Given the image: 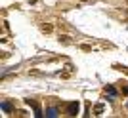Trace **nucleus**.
<instances>
[{
	"label": "nucleus",
	"instance_id": "nucleus-1",
	"mask_svg": "<svg viewBox=\"0 0 128 118\" xmlns=\"http://www.w3.org/2000/svg\"><path fill=\"white\" fill-rule=\"evenodd\" d=\"M78 109H80V105L76 101L69 103V105H67V114H69V116H76V114H78Z\"/></svg>",
	"mask_w": 128,
	"mask_h": 118
},
{
	"label": "nucleus",
	"instance_id": "nucleus-2",
	"mask_svg": "<svg viewBox=\"0 0 128 118\" xmlns=\"http://www.w3.org/2000/svg\"><path fill=\"white\" fill-rule=\"evenodd\" d=\"M25 103L29 105V107L34 109V116H42V111H40V105H38L34 99H25Z\"/></svg>",
	"mask_w": 128,
	"mask_h": 118
},
{
	"label": "nucleus",
	"instance_id": "nucleus-3",
	"mask_svg": "<svg viewBox=\"0 0 128 118\" xmlns=\"http://www.w3.org/2000/svg\"><path fill=\"white\" fill-rule=\"evenodd\" d=\"M40 31H42V32H46V34H50V32L54 31V27L50 25V23H42V25H40Z\"/></svg>",
	"mask_w": 128,
	"mask_h": 118
},
{
	"label": "nucleus",
	"instance_id": "nucleus-4",
	"mask_svg": "<svg viewBox=\"0 0 128 118\" xmlns=\"http://www.w3.org/2000/svg\"><path fill=\"white\" fill-rule=\"evenodd\" d=\"M59 42L61 44H73V40H71L69 34H59Z\"/></svg>",
	"mask_w": 128,
	"mask_h": 118
},
{
	"label": "nucleus",
	"instance_id": "nucleus-5",
	"mask_svg": "<svg viewBox=\"0 0 128 118\" xmlns=\"http://www.w3.org/2000/svg\"><path fill=\"white\" fill-rule=\"evenodd\" d=\"M103 111H105V107H103L102 103H98L96 107H94V114H96V116H100V114H102Z\"/></svg>",
	"mask_w": 128,
	"mask_h": 118
},
{
	"label": "nucleus",
	"instance_id": "nucleus-6",
	"mask_svg": "<svg viewBox=\"0 0 128 118\" xmlns=\"http://www.w3.org/2000/svg\"><path fill=\"white\" fill-rule=\"evenodd\" d=\"M2 109H4V111H12V105H10V103H4V105H2Z\"/></svg>",
	"mask_w": 128,
	"mask_h": 118
},
{
	"label": "nucleus",
	"instance_id": "nucleus-7",
	"mask_svg": "<svg viewBox=\"0 0 128 118\" xmlns=\"http://www.w3.org/2000/svg\"><path fill=\"white\" fill-rule=\"evenodd\" d=\"M80 48L84 50V52H90V50H92V48H90V46H88V44H82V46H80Z\"/></svg>",
	"mask_w": 128,
	"mask_h": 118
},
{
	"label": "nucleus",
	"instance_id": "nucleus-8",
	"mask_svg": "<svg viewBox=\"0 0 128 118\" xmlns=\"http://www.w3.org/2000/svg\"><path fill=\"white\" fill-rule=\"evenodd\" d=\"M14 114H16V116H19V118H21V116H25V113H23V111H16Z\"/></svg>",
	"mask_w": 128,
	"mask_h": 118
},
{
	"label": "nucleus",
	"instance_id": "nucleus-9",
	"mask_svg": "<svg viewBox=\"0 0 128 118\" xmlns=\"http://www.w3.org/2000/svg\"><path fill=\"white\" fill-rule=\"evenodd\" d=\"M122 93H128V86H124V88H122Z\"/></svg>",
	"mask_w": 128,
	"mask_h": 118
},
{
	"label": "nucleus",
	"instance_id": "nucleus-10",
	"mask_svg": "<svg viewBox=\"0 0 128 118\" xmlns=\"http://www.w3.org/2000/svg\"><path fill=\"white\" fill-rule=\"evenodd\" d=\"M29 2H36V0H29Z\"/></svg>",
	"mask_w": 128,
	"mask_h": 118
},
{
	"label": "nucleus",
	"instance_id": "nucleus-11",
	"mask_svg": "<svg viewBox=\"0 0 128 118\" xmlns=\"http://www.w3.org/2000/svg\"><path fill=\"white\" fill-rule=\"evenodd\" d=\"M82 2H88V0H82Z\"/></svg>",
	"mask_w": 128,
	"mask_h": 118
},
{
	"label": "nucleus",
	"instance_id": "nucleus-12",
	"mask_svg": "<svg viewBox=\"0 0 128 118\" xmlns=\"http://www.w3.org/2000/svg\"><path fill=\"white\" fill-rule=\"evenodd\" d=\"M126 4H128V0H126Z\"/></svg>",
	"mask_w": 128,
	"mask_h": 118
}]
</instances>
